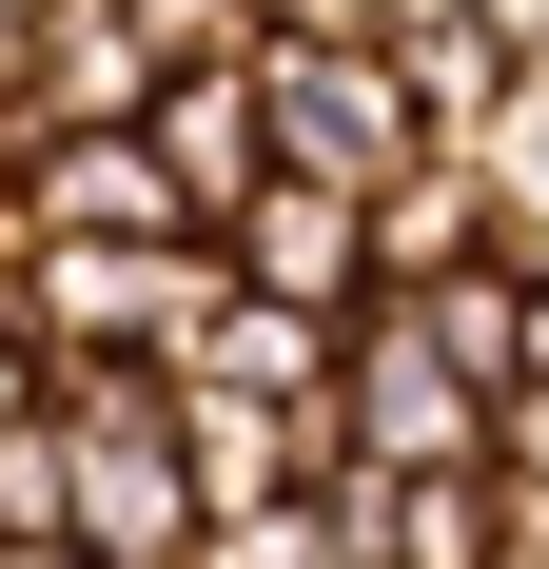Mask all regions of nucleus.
I'll return each instance as SVG.
<instances>
[{
	"mask_svg": "<svg viewBox=\"0 0 549 569\" xmlns=\"http://www.w3.org/2000/svg\"><path fill=\"white\" fill-rule=\"evenodd\" d=\"M59 530V412H0V550Z\"/></svg>",
	"mask_w": 549,
	"mask_h": 569,
	"instance_id": "4468645a",
	"label": "nucleus"
},
{
	"mask_svg": "<svg viewBox=\"0 0 549 569\" xmlns=\"http://www.w3.org/2000/svg\"><path fill=\"white\" fill-rule=\"evenodd\" d=\"M177 432H197V491H217V511H274V491L353 471V452H333V412H295V393H217V373H177Z\"/></svg>",
	"mask_w": 549,
	"mask_h": 569,
	"instance_id": "1a4fd4ad",
	"label": "nucleus"
},
{
	"mask_svg": "<svg viewBox=\"0 0 549 569\" xmlns=\"http://www.w3.org/2000/svg\"><path fill=\"white\" fill-rule=\"evenodd\" d=\"M138 40H158V79H177V59H236V40H256V0H138Z\"/></svg>",
	"mask_w": 549,
	"mask_h": 569,
	"instance_id": "2eb2a0df",
	"label": "nucleus"
},
{
	"mask_svg": "<svg viewBox=\"0 0 549 569\" xmlns=\"http://www.w3.org/2000/svg\"><path fill=\"white\" fill-rule=\"evenodd\" d=\"M158 99V40H138V0H40L20 59H0V118L40 138V118H138Z\"/></svg>",
	"mask_w": 549,
	"mask_h": 569,
	"instance_id": "6e6552de",
	"label": "nucleus"
},
{
	"mask_svg": "<svg viewBox=\"0 0 549 569\" xmlns=\"http://www.w3.org/2000/svg\"><path fill=\"white\" fill-rule=\"evenodd\" d=\"M138 138H158V177L197 197V217H236V197L274 177V79H256V40H236V59H177L158 99H138Z\"/></svg>",
	"mask_w": 549,
	"mask_h": 569,
	"instance_id": "0eeeda50",
	"label": "nucleus"
},
{
	"mask_svg": "<svg viewBox=\"0 0 549 569\" xmlns=\"http://www.w3.org/2000/svg\"><path fill=\"white\" fill-rule=\"evenodd\" d=\"M491 20H530V40H549V0H491Z\"/></svg>",
	"mask_w": 549,
	"mask_h": 569,
	"instance_id": "f3484780",
	"label": "nucleus"
},
{
	"mask_svg": "<svg viewBox=\"0 0 549 569\" xmlns=\"http://www.w3.org/2000/svg\"><path fill=\"white\" fill-rule=\"evenodd\" d=\"M256 79H274V158L295 177H412L432 158V99H412V59L392 40H295V20H256Z\"/></svg>",
	"mask_w": 549,
	"mask_h": 569,
	"instance_id": "20e7f679",
	"label": "nucleus"
},
{
	"mask_svg": "<svg viewBox=\"0 0 549 569\" xmlns=\"http://www.w3.org/2000/svg\"><path fill=\"white\" fill-rule=\"evenodd\" d=\"M20 236H217V217L158 177L138 118H40L20 138Z\"/></svg>",
	"mask_w": 549,
	"mask_h": 569,
	"instance_id": "423d86ee",
	"label": "nucleus"
},
{
	"mask_svg": "<svg viewBox=\"0 0 549 569\" xmlns=\"http://www.w3.org/2000/svg\"><path fill=\"white\" fill-rule=\"evenodd\" d=\"M392 59H412L432 138H491V99L530 79V20H491V0H392Z\"/></svg>",
	"mask_w": 549,
	"mask_h": 569,
	"instance_id": "9b49d317",
	"label": "nucleus"
},
{
	"mask_svg": "<svg viewBox=\"0 0 549 569\" xmlns=\"http://www.w3.org/2000/svg\"><path fill=\"white\" fill-rule=\"evenodd\" d=\"M471 177H491V236L549 276V40H530V79L491 99V138H471Z\"/></svg>",
	"mask_w": 549,
	"mask_h": 569,
	"instance_id": "ddd939ff",
	"label": "nucleus"
},
{
	"mask_svg": "<svg viewBox=\"0 0 549 569\" xmlns=\"http://www.w3.org/2000/svg\"><path fill=\"white\" fill-rule=\"evenodd\" d=\"M333 452L353 471H491L510 393L412 315V295H353V315H333Z\"/></svg>",
	"mask_w": 549,
	"mask_h": 569,
	"instance_id": "7ed1b4c3",
	"label": "nucleus"
},
{
	"mask_svg": "<svg viewBox=\"0 0 549 569\" xmlns=\"http://www.w3.org/2000/svg\"><path fill=\"white\" fill-rule=\"evenodd\" d=\"M0 569H99V550H59V530H40V550H0Z\"/></svg>",
	"mask_w": 549,
	"mask_h": 569,
	"instance_id": "dca6fc26",
	"label": "nucleus"
},
{
	"mask_svg": "<svg viewBox=\"0 0 549 569\" xmlns=\"http://www.w3.org/2000/svg\"><path fill=\"white\" fill-rule=\"evenodd\" d=\"M217 256H236V295H274V315H353V295H373V197L274 158L256 197L217 217Z\"/></svg>",
	"mask_w": 549,
	"mask_h": 569,
	"instance_id": "39448f33",
	"label": "nucleus"
},
{
	"mask_svg": "<svg viewBox=\"0 0 549 569\" xmlns=\"http://www.w3.org/2000/svg\"><path fill=\"white\" fill-rule=\"evenodd\" d=\"M451 256H491V177H471V138H432L412 177H373V295L451 276Z\"/></svg>",
	"mask_w": 549,
	"mask_h": 569,
	"instance_id": "f8f14e48",
	"label": "nucleus"
},
{
	"mask_svg": "<svg viewBox=\"0 0 549 569\" xmlns=\"http://www.w3.org/2000/svg\"><path fill=\"white\" fill-rule=\"evenodd\" d=\"M217 295H236L217 236H20V335L59 373H177Z\"/></svg>",
	"mask_w": 549,
	"mask_h": 569,
	"instance_id": "f03ea898",
	"label": "nucleus"
},
{
	"mask_svg": "<svg viewBox=\"0 0 549 569\" xmlns=\"http://www.w3.org/2000/svg\"><path fill=\"white\" fill-rule=\"evenodd\" d=\"M373 569H510V452L491 471H353Z\"/></svg>",
	"mask_w": 549,
	"mask_h": 569,
	"instance_id": "9d476101",
	"label": "nucleus"
},
{
	"mask_svg": "<svg viewBox=\"0 0 549 569\" xmlns=\"http://www.w3.org/2000/svg\"><path fill=\"white\" fill-rule=\"evenodd\" d=\"M59 550L99 569H197L217 491H197V432H177V373H59Z\"/></svg>",
	"mask_w": 549,
	"mask_h": 569,
	"instance_id": "f257e3e1",
	"label": "nucleus"
}]
</instances>
